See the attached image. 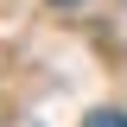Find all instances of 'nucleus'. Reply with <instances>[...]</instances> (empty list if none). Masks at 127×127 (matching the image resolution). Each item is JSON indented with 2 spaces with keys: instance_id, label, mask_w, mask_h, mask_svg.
Wrapping results in <instances>:
<instances>
[{
  "instance_id": "f257e3e1",
  "label": "nucleus",
  "mask_w": 127,
  "mask_h": 127,
  "mask_svg": "<svg viewBox=\"0 0 127 127\" xmlns=\"http://www.w3.org/2000/svg\"><path fill=\"white\" fill-rule=\"evenodd\" d=\"M83 127H127V114H121V108H95Z\"/></svg>"
},
{
  "instance_id": "f03ea898",
  "label": "nucleus",
  "mask_w": 127,
  "mask_h": 127,
  "mask_svg": "<svg viewBox=\"0 0 127 127\" xmlns=\"http://www.w3.org/2000/svg\"><path fill=\"white\" fill-rule=\"evenodd\" d=\"M57 6H76V0H57Z\"/></svg>"
}]
</instances>
